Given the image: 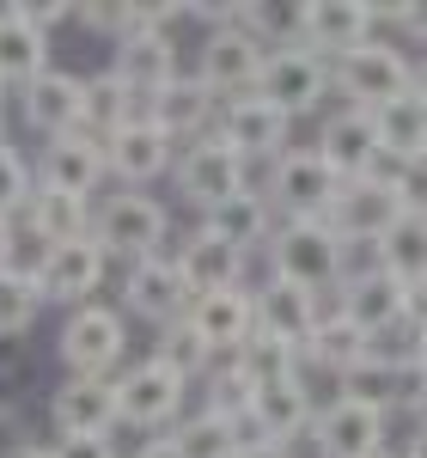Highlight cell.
Returning <instances> with one entry per match:
<instances>
[{"label":"cell","mask_w":427,"mask_h":458,"mask_svg":"<svg viewBox=\"0 0 427 458\" xmlns=\"http://www.w3.org/2000/svg\"><path fill=\"white\" fill-rule=\"evenodd\" d=\"M250 293H256V330L281 336V343H293V349H312V336H318V324H323L318 293L281 282V276H269V282L250 287Z\"/></svg>","instance_id":"603a6c76"},{"label":"cell","mask_w":427,"mask_h":458,"mask_svg":"<svg viewBox=\"0 0 427 458\" xmlns=\"http://www.w3.org/2000/svg\"><path fill=\"white\" fill-rule=\"evenodd\" d=\"M220 141H232L245 159H263V165H275L293 141V116L269 105L263 92H250V98H232V105L220 110V129H214Z\"/></svg>","instance_id":"d6986e66"},{"label":"cell","mask_w":427,"mask_h":458,"mask_svg":"<svg viewBox=\"0 0 427 458\" xmlns=\"http://www.w3.org/2000/svg\"><path fill=\"white\" fill-rule=\"evenodd\" d=\"M172 177H178V196L189 202V208L214 214L226 196L250 190V159L232 141L208 135V141H189V147H183L178 165H172Z\"/></svg>","instance_id":"52a82bcc"},{"label":"cell","mask_w":427,"mask_h":458,"mask_svg":"<svg viewBox=\"0 0 427 458\" xmlns=\"http://www.w3.org/2000/svg\"><path fill=\"white\" fill-rule=\"evenodd\" d=\"M415 306H422V312H427V293H422V300H415Z\"/></svg>","instance_id":"816d5d0a"},{"label":"cell","mask_w":427,"mask_h":458,"mask_svg":"<svg viewBox=\"0 0 427 458\" xmlns=\"http://www.w3.org/2000/svg\"><path fill=\"white\" fill-rule=\"evenodd\" d=\"M49 73V37L37 31L31 19H25V6L13 0V6H0V86L13 92H25L31 80Z\"/></svg>","instance_id":"83f0119b"},{"label":"cell","mask_w":427,"mask_h":458,"mask_svg":"<svg viewBox=\"0 0 427 458\" xmlns=\"http://www.w3.org/2000/svg\"><path fill=\"white\" fill-rule=\"evenodd\" d=\"M202 226H208L214 239H226V245L239 250H269L275 239V208H269V190H239V196H226L214 214H202Z\"/></svg>","instance_id":"f1b7e54d"},{"label":"cell","mask_w":427,"mask_h":458,"mask_svg":"<svg viewBox=\"0 0 427 458\" xmlns=\"http://www.w3.org/2000/svg\"><path fill=\"white\" fill-rule=\"evenodd\" d=\"M403 214L409 208H403V196H397L391 172H379V177H360V183H342V196H336V208H330V226H336L348 245H379Z\"/></svg>","instance_id":"9a60e30c"},{"label":"cell","mask_w":427,"mask_h":458,"mask_svg":"<svg viewBox=\"0 0 427 458\" xmlns=\"http://www.w3.org/2000/svg\"><path fill=\"white\" fill-rule=\"evenodd\" d=\"M312 422H318V403L306 379H275V386L250 391V440H275V446H293V440H312Z\"/></svg>","instance_id":"2e32d148"},{"label":"cell","mask_w":427,"mask_h":458,"mask_svg":"<svg viewBox=\"0 0 427 458\" xmlns=\"http://www.w3.org/2000/svg\"><path fill=\"white\" fill-rule=\"evenodd\" d=\"M110 73L141 98V105H153L172 80H178V43H172V31H135L116 43V55H110Z\"/></svg>","instance_id":"44dd1931"},{"label":"cell","mask_w":427,"mask_h":458,"mask_svg":"<svg viewBox=\"0 0 427 458\" xmlns=\"http://www.w3.org/2000/svg\"><path fill=\"white\" fill-rule=\"evenodd\" d=\"M55 458H116L105 434H68V440H55Z\"/></svg>","instance_id":"b9f144b4"},{"label":"cell","mask_w":427,"mask_h":458,"mask_svg":"<svg viewBox=\"0 0 427 458\" xmlns=\"http://www.w3.org/2000/svg\"><path fill=\"white\" fill-rule=\"evenodd\" d=\"M269 105L281 110V116H312L323 98H336V86H330V62H323L318 49H275L269 62H263V86H256Z\"/></svg>","instance_id":"9c48e42d"},{"label":"cell","mask_w":427,"mask_h":458,"mask_svg":"<svg viewBox=\"0 0 427 458\" xmlns=\"http://www.w3.org/2000/svg\"><path fill=\"white\" fill-rule=\"evenodd\" d=\"M409 416H415V428H427V367L415 373V386H409V403H403Z\"/></svg>","instance_id":"ee69618b"},{"label":"cell","mask_w":427,"mask_h":458,"mask_svg":"<svg viewBox=\"0 0 427 458\" xmlns=\"http://www.w3.org/2000/svg\"><path fill=\"white\" fill-rule=\"evenodd\" d=\"M409 386H415V379H409L403 367H391V360H379V354H366L355 373H342V397H360V403H373V410H385V416L409 403Z\"/></svg>","instance_id":"8d00e7d4"},{"label":"cell","mask_w":427,"mask_h":458,"mask_svg":"<svg viewBox=\"0 0 427 458\" xmlns=\"http://www.w3.org/2000/svg\"><path fill=\"white\" fill-rule=\"evenodd\" d=\"M299 360H306V349H293V343L269 336V330H256L239 354H226V367H232L250 391H256V386H275V379H299Z\"/></svg>","instance_id":"836d02e7"},{"label":"cell","mask_w":427,"mask_h":458,"mask_svg":"<svg viewBox=\"0 0 427 458\" xmlns=\"http://www.w3.org/2000/svg\"><path fill=\"white\" fill-rule=\"evenodd\" d=\"M159 360H165V367H178L183 379H208L214 367H220V354L208 349V343H202V336H196V324H189V318H178V324H165V330H159Z\"/></svg>","instance_id":"f35d334b"},{"label":"cell","mask_w":427,"mask_h":458,"mask_svg":"<svg viewBox=\"0 0 427 458\" xmlns=\"http://www.w3.org/2000/svg\"><path fill=\"white\" fill-rule=\"evenodd\" d=\"M135 116H147V105L116 80V73H86V116H80V135H92V141H110L116 129H129Z\"/></svg>","instance_id":"4dcf8cb0"},{"label":"cell","mask_w":427,"mask_h":458,"mask_svg":"<svg viewBox=\"0 0 427 458\" xmlns=\"http://www.w3.org/2000/svg\"><path fill=\"white\" fill-rule=\"evenodd\" d=\"M342 196V177L318 159V147H287L269 165V208L275 220H330Z\"/></svg>","instance_id":"277c9868"},{"label":"cell","mask_w":427,"mask_h":458,"mask_svg":"<svg viewBox=\"0 0 427 458\" xmlns=\"http://www.w3.org/2000/svg\"><path fill=\"white\" fill-rule=\"evenodd\" d=\"M318 159L342 177V183L391 172V159H385V147H379V129H373V110H348V105L330 110L318 123Z\"/></svg>","instance_id":"ba28073f"},{"label":"cell","mask_w":427,"mask_h":458,"mask_svg":"<svg viewBox=\"0 0 427 458\" xmlns=\"http://www.w3.org/2000/svg\"><path fill=\"white\" fill-rule=\"evenodd\" d=\"M135 458H178V446H172V434H153V440L135 446Z\"/></svg>","instance_id":"bcb514c9"},{"label":"cell","mask_w":427,"mask_h":458,"mask_svg":"<svg viewBox=\"0 0 427 458\" xmlns=\"http://www.w3.org/2000/svg\"><path fill=\"white\" fill-rule=\"evenodd\" d=\"M0 141H6V123H0Z\"/></svg>","instance_id":"db71d44e"},{"label":"cell","mask_w":427,"mask_h":458,"mask_svg":"<svg viewBox=\"0 0 427 458\" xmlns=\"http://www.w3.org/2000/svg\"><path fill=\"white\" fill-rule=\"evenodd\" d=\"M43 312V287H37V269H0V343H19L25 330Z\"/></svg>","instance_id":"74e56055"},{"label":"cell","mask_w":427,"mask_h":458,"mask_svg":"<svg viewBox=\"0 0 427 458\" xmlns=\"http://www.w3.org/2000/svg\"><path fill=\"white\" fill-rule=\"evenodd\" d=\"M397 458H427V428H415V434H409V446H403Z\"/></svg>","instance_id":"681fc988"},{"label":"cell","mask_w":427,"mask_h":458,"mask_svg":"<svg viewBox=\"0 0 427 458\" xmlns=\"http://www.w3.org/2000/svg\"><path fill=\"white\" fill-rule=\"evenodd\" d=\"M379 19H385V6H366V0H312V49L323 62H342L360 43H373Z\"/></svg>","instance_id":"4316f807"},{"label":"cell","mask_w":427,"mask_h":458,"mask_svg":"<svg viewBox=\"0 0 427 458\" xmlns=\"http://www.w3.org/2000/svg\"><path fill=\"white\" fill-rule=\"evenodd\" d=\"M391 183H397V196H403V208L427 220V153L397 159V165H391Z\"/></svg>","instance_id":"60d3db41"},{"label":"cell","mask_w":427,"mask_h":458,"mask_svg":"<svg viewBox=\"0 0 427 458\" xmlns=\"http://www.w3.org/2000/svg\"><path fill=\"white\" fill-rule=\"evenodd\" d=\"M415 98H422V105H427V62H422V68H415Z\"/></svg>","instance_id":"f907efd6"},{"label":"cell","mask_w":427,"mask_h":458,"mask_svg":"<svg viewBox=\"0 0 427 458\" xmlns=\"http://www.w3.org/2000/svg\"><path fill=\"white\" fill-rule=\"evenodd\" d=\"M0 105H6V86H0Z\"/></svg>","instance_id":"f5cc1de1"},{"label":"cell","mask_w":427,"mask_h":458,"mask_svg":"<svg viewBox=\"0 0 427 458\" xmlns=\"http://www.w3.org/2000/svg\"><path fill=\"white\" fill-rule=\"evenodd\" d=\"M183 147L153 123V116H135L129 129H116L105 141V159H110V177L116 183H129V190H141V183H153V177H165L172 165H178Z\"/></svg>","instance_id":"ac0fdd59"},{"label":"cell","mask_w":427,"mask_h":458,"mask_svg":"<svg viewBox=\"0 0 427 458\" xmlns=\"http://www.w3.org/2000/svg\"><path fill=\"white\" fill-rule=\"evenodd\" d=\"M172 446H178V458H239L250 446V428L232 416H214V410H196L172 428Z\"/></svg>","instance_id":"d6a6232c"},{"label":"cell","mask_w":427,"mask_h":458,"mask_svg":"<svg viewBox=\"0 0 427 458\" xmlns=\"http://www.w3.org/2000/svg\"><path fill=\"white\" fill-rule=\"evenodd\" d=\"M110 276V257L98 239H73V245H49L37 257V287H43V300H62L68 312L80 306H92V293L105 287Z\"/></svg>","instance_id":"4fadbf2b"},{"label":"cell","mask_w":427,"mask_h":458,"mask_svg":"<svg viewBox=\"0 0 427 458\" xmlns=\"http://www.w3.org/2000/svg\"><path fill=\"white\" fill-rule=\"evenodd\" d=\"M373 263H379L385 276H397V282L422 300L427 293V220L422 214H403L391 233L373 245Z\"/></svg>","instance_id":"f546056e"},{"label":"cell","mask_w":427,"mask_h":458,"mask_svg":"<svg viewBox=\"0 0 427 458\" xmlns=\"http://www.w3.org/2000/svg\"><path fill=\"white\" fill-rule=\"evenodd\" d=\"M189 324H196V336L226 360V354H239L250 336H256V293H250V287L202 293V300L189 306Z\"/></svg>","instance_id":"484cf974"},{"label":"cell","mask_w":427,"mask_h":458,"mask_svg":"<svg viewBox=\"0 0 427 458\" xmlns=\"http://www.w3.org/2000/svg\"><path fill=\"white\" fill-rule=\"evenodd\" d=\"M19 105H25V123H31L37 135H49V141L80 135V116H86V80L68 73V68H49L43 80H31V86L19 92Z\"/></svg>","instance_id":"7402d4cb"},{"label":"cell","mask_w":427,"mask_h":458,"mask_svg":"<svg viewBox=\"0 0 427 458\" xmlns=\"http://www.w3.org/2000/svg\"><path fill=\"white\" fill-rule=\"evenodd\" d=\"M13 250H19V226L13 214H0V269H13Z\"/></svg>","instance_id":"f6af8a7d"},{"label":"cell","mask_w":427,"mask_h":458,"mask_svg":"<svg viewBox=\"0 0 427 458\" xmlns=\"http://www.w3.org/2000/svg\"><path fill=\"white\" fill-rule=\"evenodd\" d=\"M122 349H129V324H122V312H110L98 300L68 312L62 336H55V354H62L68 379H110L122 367Z\"/></svg>","instance_id":"5b68a950"},{"label":"cell","mask_w":427,"mask_h":458,"mask_svg":"<svg viewBox=\"0 0 427 458\" xmlns=\"http://www.w3.org/2000/svg\"><path fill=\"white\" fill-rule=\"evenodd\" d=\"M239 458H293V446H275V440H250Z\"/></svg>","instance_id":"c3c4849f"},{"label":"cell","mask_w":427,"mask_h":458,"mask_svg":"<svg viewBox=\"0 0 427 458\" xmlns=\"http://www.w3.org/2000/svg\"><path fill=\"white\" fill-rule=\"evenodd\" d=\"M49 422L55 434L68 440V434H105L122 422V410H116V379H62L55 397H49Z\"/></svg>","instance_id":"d4e9b609"},{"label":"cell","mask_w":427,"mask_h":458,"mask_svg":"<svg viewBox=\"0 0 427 458\" xmlns=\"http://www.w3.org/2000/svg\"><path fill=\"white\" fill-rule=\"evenodd\" d=\"M25 226H31V239H43V250L73 245V239H92V202L62 196V190H37L31 208H25Z\"/></svg>","instance_id":"1f68e13d"},{"label":"cell","mask_w":427,"mask_h":458,"mask_svg":"<svg viewBox=\"0 0 427 458\" xmlns=\"http://www.w3.org/2000/svg\"><path fill=\"white\" fill-rule=\"evenodd\" d=\"M385 19H391V25H403L415 43H427V0H415V6H385Z\"/></svg>","instance_id":"7bdbcfd3"},{"label":"cell","mask_w":427,"mask_h":458,"mask_svg":"<svg viewBox=\"0 0 427 458\" xmlns=\"http://www.w3.org/2000/svg\"><path fill=\"white\" fill-rule=\"evenodd\" d=\"M0 458H55V446H37V440H13Z\"/></svg>","instance_id":"7dc6e473"},{"label":"cell","mask_w":427,"mask_h":458,"mask_svg":"<svg viewBox=\"0 0 427 458\" xmlns=\"http://www.w3.org/2000/svg\"><path fill=\"white\" fill-rule=\"evenodd\" d=\"M366 354H373V336L360 330L355 318L323 312V324H318V336H312V349H306V360H318V367H330V373L342 379V373H355Z\"/></svg>","instance_id":"d590c367"},{"label":"cell","mask_w":427,"mask_h":458,"mask_svg":"<svg viewBox=\"0 0 427 458\" xmlns=\"http://www.w3.org/2000/svg\"><path fill=\"white\" fill-rule=\"evenodd\" d=\"M165 233H172V214L159 196L147 190H110L105 202H92V239L105 245V257L116 263H147V257H165Z\"/></svg>","instance_id":"7a4b0ae2"},{"label":"cell","mask_w":427,"mask_h":458,"mask_svg":"<svg viewBox=\"0 0 427 458\" xmlns=\"http://www.w3.org/2000/svg\"><path fill=\"white\" fill-rule=\"evenodd\" d=\"M189 386H196V379H183L178 367H165L159 354H147V360H135V367L116 379V410H122V422H129V428L159 434V428H178L183 422Z\"/></svg>","instance_id":"8992f818"},{"label":"cell","mask_w":427,"mask_h":458,"mask_svg":"<svg viewBox=\"0 0 427 458\" xmlns=\"http://www.w3.org/2000/svg\"><path fill=\"white\" fill-rule=\"evenodd\" d=\"M336 312L355 318L366 336H385V330H397L403 318L415 312V293L397 276H385L379 263H366V269H348V282L336 287Z\"/></svg>","instance_id":"5bb4252c"},{"label":"cell","mask_w":427,"mask_h":458,"mask_svg":"<svg viewBox=\"0 0 427 458\" xmlns=\"http://www.w3.org/2000/svg\"><path fill=\"white\" fill-rule=\"evenodd\" d=\"M122 306L141 318V324L165 330V324L189 318L196 293H189V282H183L178 257H147V263H129V269H122Z\"/></svg>","instance_id":"8fae6325"},{"label":"cell","mask_w":427,"mask_h":458,"mask_svg":"<svg viewBox=\"0 0 427 458\" xmlns=\"http://www.w3.org/2000/svg\"><path fill=\"white\" fill-rule=\"evenodd\" d=\"M220 110H226V98L214 92L208 80H196V73H178L153 105H147V116L172 135L178 147H189V141H208L214 129H220Z\"/></svg>","instance_id":"e0dca14e"},{"label":"cell","mask_w":427,"mask_h":458,"mask_svg":"<svg viewBox=\"0 0 427 458\" xmlns=\"http://www.w3.org/2000/svg\"><path fill=\"white\" fill-rule=\"evenodd\" d=\"M172 257H178V269H183V282H189L196 300L202 293H226V287H245V269H250V250L214 239L208 226H196Z\"/></svg>","instance_id":"cb8c5ba5"},{"label":"cell","mask_w":427,"mask_h":458,"mask_svg":"<svg viewBox=\"0 0 427 458\" xmlns=\"http://www.w3.org/2000/svg\"><path fill=\"white\" fill-rule=\"evenodd\" d=\"M373 129H379V147H385L391 165L427 153V105L415 92H403V98H391L385 110H373Z\"/></svg>","instance_id":"e575fe53"},{"label":"cell","mask_w":427,"mask_h":458,"mask_svg":"<svg viewBox=\"0 0 427 458\" xmlns=\"http://www.w3.org/2000/svg\"><path fill=\"white\" fill-rule=\"evenodd\" d=\"M105 177H110V159H105V141H92V135H62L37 159V190H62V196H80V202H92L105 190Z\"/></svg>","instance_id":"ffe728a7"},{"label":"cell","mask_w":427,"mask_h":458,"mask_svg":"<svg viewBox=\"0 0 427 458\" xmlns=\"http://www.w3.org/2000/svg\"><path fill=\"white\" fill-rule=\"evenodd\" d=\"M37 196V177L25 165V153L13 141H0V214H25Z\"/></svg>","instance_id":"ab89813d"},{"label":"cell","mask_w":427,"mask_h":458,"mask_svg":"<svg viewBox=\"0 0 427 458\" xmlns=\"http://www.w3.org/2000/svg\"><path fill=\"white\" fill-rule=\"evenodd\" d=\"M348 239L330 226V220H281L275 239H269V276L306 287V293H336L348 282Z\"/></svg>","instance_id":"6da1fadb"},{"label":"cell","mask_w":427,"mask_h":458,"mask_svg":"<svg viewBox=\"0 0 427 458\" xmlns=\"http://www.w3.org/2000/svg\"><path fill=\"white\" fill-rule=\"evenodd\" d=\"M330 86H336V98L348 110H385L391 98L415 92V62L397 43L373 37V43H360L355 55L330 62Z\"/></svg>","instance_id":"3957f363"},{"label":"cell","mask_w":427,"mask_h":458,"mask_svg":"<svg viewBox=\"0 0 427 458\" xmlns=\"http://www.w3.org/2000/svg\"><path fill=\"white\" fill-rule=\"evenodd\" d=\"M312 446L318 458H385V410L336 391L312 422Z\"/></svg>","instance_id":"7c38bea8"},{"label":"cell","mask_w":427,"mask_h":458,"mask_svg":"<svg viewBox=\"0 0 427 458\" xmlns=\"http://www.w3.org/2000/svg\"><path fill=\"white\" fill-rule=\"evenodd\" d=\"M263 62L269 49L245 31V25H220V31L202 37V62H196V80H208L214 92L232 105V98H250L263 86Z\"/></svg>","instance_id":"30bf717a"},{"label":"cell","mask_w":427,"mask_h":458,"mask_svg":"<svg viewBox=\"0 0 427 458\" xmlns=\"http://www.w3.org/2000/svg\"><path fill=\"white\" fill-rule=\"evenodd\" d=\"M385 458H397V453H385Z\"/></svg>","instance_id":"11a10c76"}]
</instances>
